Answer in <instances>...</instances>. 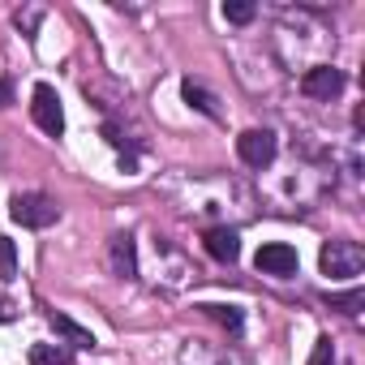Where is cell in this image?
<instances>
[{"label": "cell", "mask_w": 365, "mask_h": 365, "mask_svg": "<svg viewBox=\"0 0 365 365\" xmlns=\"http://www.w3.org/2000/svg\"><path fill=\"white\" fill-rule=\"evenodd\" d=\"M318 262H322V275H331V279H352V275H361V267H365V250H361L356 241H327L322 254H318Z\"/></svg>", "instance_id": "cell-1"}, {"label": "cell", "mask_w": 365, "mask_h": 365, "mask_svg": "<svg viewBox=\"0 0 365 365\" xmlns=\"http://www.w3.org/2000/svg\"><path fill=\"white\" fill-rule=\"evenodd\" d=\"M9 215H14V224H22V228H52L56 215H61V207H56L48 194H18V198L9 202Z\"/></svg>", "instance_id": "cell-2"}, {"label": "cell", "mask_w": 365, "mask_h": 365, "mask_svg": "<svg viewBox=\"0 0 365 365\" xmlns=\"http://www.w3.org/2000/svg\"><path fill=\"white\" fill-rule=\"evenodd\" d=\"M31 116H35V125H39L48 138H61V133H65V108H61L56 86H48V82L35 86V95H31Z\"/></svg>", "instance_id": "cell-3"}, {"label": "cell", "mask_w": 365, "mask_h": 365, "mask_svg": "<svg viewBox=\"0 0 365 365\" xmlns=\"http://www.w3.org/2000/svg\"><path fill=\"white\" fill-rule=\"evenodd\" d=\"M254 267H258L262 275H275V279H288V275H297V267H301V258H297V250H292V245H284V241H271V245H262V250H258V258H254Z\"/></svg>", "instance_id": "cell-4"}, {"label": "cell", "mask_w": 365, "mask_h": 365, "mask_svg": "<svg viewBox=\"0 0 365 365\" xmlns=\"http://www.w3.org/2000/svg\"><path fill=\"white\" fill-rule=\"evenodd\" d=\"M237 155L250 163V168H267L275 159V133L271 129H245L237 138Z\"/></svg>", "instance_id": "cell-5"}, {"label": "cell", "mask_w": 365, "mask_h": 365, "mask_svg": "<svg viewBox=\"0 0 365 365\" xmlns=\"http://www.w3.org/2000/svg\"><path fill=\"white\" fill-rule=\"evenodd\" d=\"M301 91H305L309 99H335V95L344 91V73L331 69V65H318V69H309V73L301 78Z\"/></svg>", "instance_id": "cell-6"}, {"label": "cell", "mask_w": 365, "mask_h": 365, "mask_svg": "<svg viewBox=\"0 0 365 365\" xmlns=\"http://www.w3.org/2000/svg\"><path fill=\"white\" fill-rule=\"evenodd\" d=\"M207 254H211L215 262H237V258H241V237H237L232 228H211V232H207Z\"/></svg>", "instance_id": "cell-7"}, {"label": "cell", "mask_w": 365, "mask_h": 365, "mask_svg": "<svg viewBox=\"0 0 365 365\" xmlns=\"http://www.w3.org/2000/svg\"><path fill=\"white\" fill-rule=\"evenodd\" d=\"M112 271L120 279H138V250H133V237H112Z\"/></svg>", "instance_id": "cell-8"}, {"label": "cell", "mask_w": 365, "mask_h": 365, "mask_svg": "<svg viewBox=\"0 0 365 365\" xmlns=\"http://www.w3.org/2000/svg\"><path fill=\"white\" fill-rule=\"evenodd\" d=\"M48 322H52V331H56L61 339H69L73 348H95V335H91V331H86L82 322H73L69 314H52Z\"/></svg>", "instance_id": "cell-9"}, {"label": "cell", "mask_w": 365, "mask_h": 365, "mask_svg": "<svg viewBox=\"0 0 365 365\" xmlns=\"http://www.w3.org/2000/svg\"><path fill=\"white\" fill-rule=\"evenodd\" d=\"M31 365H73V352L56 348V344H35L31 348Z\"/></svg>", "instance_id": "cell-10"}, {"label": "cell", "mask_w": 365, "mask_h": 365, "mask_svg": "<svg viewBox=\"0 0 365 365\" xmlns=\"http://www.w3.org/2000/svg\"><path fill=\"white\" fill-rule=\"evenodd\" d=\"M180 91H185L190 108H198V112H207V116H220V108H215V95H211V91H202L194 78H185V86H180Z\"/></svg>", "instance_id": "cell-11"}, {"label": "cell", "mask_w": 365, "mask_h": 365, "mask_svg": "<svg viewBox=\"0 0 365 365\" xmlns=\"http://www.w3.org/2000/svg\"><path fill=\"white\" fill-rule=\"evenodd\" d=\"M327 305L352 318V314H361V305H365V297H361V288H352V292H331V297H327Z\"/></svg>", "instance_id": "cell-12"}, {"label": "cell", "mask_w": 365, "mask_h": 365, "mask_svg": "<svg viewBox=\"0 0 365 365\" xmlns=\"http://www.w3.org/2000/svg\"><path fill=\"white\" fill-rule=\"evenodd\" d=\"M224 18L232 26H245V22H254V5L250 0H224Z\"/></svg>", "instance_id": "cell-13"}, {"label": "cell", "mask_w": 365, "mask_h": 365, "mask_svg": "<svg viewBox=\"0 0 365 365\" xmlns=\"http://www.w3.org/2000/svg\"><path fill=\"white\" fill-rule=\"evenodd\" d=\"M18 275V250L9 237H0V279H14Z\"/></svg>", "instance_id": "cell-14"}, {"label": "cell", "mask_w": 365, "mask_h": 365, "mask_svg": "<svg viewBox=\"0 0 365 365\" xmlns=\"http://www.w3.org/2000/svg\"><path fill=\"white\" fill-rule=\"evenodd\" d=\"M202 309H207L211 318H220L224 327H232V331L241 327V309H232V305H202Z\"/></svg>", "instance_id": "cell-15"}, {"label": "cell", "mask_w": 365, "mask_h": 365, "mask_svg": "<svg viewBox=\"0 0 365 365\" xmlns=\"http://www.w3.org/2000/svg\"><path fill=\"white\" fill-rule=\"evenodd\" d=\"M309 365H335V348H331V339H327V335L314 344V356H309Z\"/></svg>", "instance_id": "cell-16"}, {"label": "cell", "mask_w": 365, "mask_h": 365, "mask_svg": "<svg viewBox=\"0 0 365 365\" xmlns=\"http://www.w3.org/2000/svg\"><path fill=\"white\" fill-rule=\"evenodd\" d=\"M5 103H14V86H9V82H0V108H5Z\"/></svg>", "instance_id": "cell-17"}]
</instances>
